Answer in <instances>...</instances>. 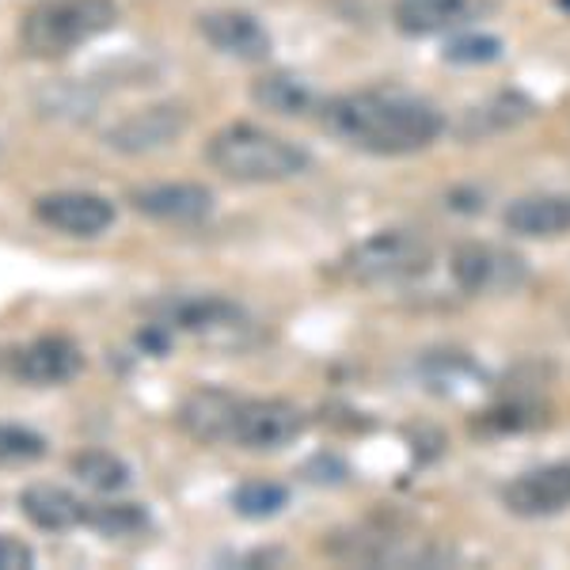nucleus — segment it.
<instances>
[{
    "label": "nucleus",
    "instance_id": "5",
    "mask_svg": "<svg viewBox=\"0 0 570 570\" xmlns=\"http://www.w3.org/2000/svg\"><path fill=\"white\" fill-rule=\"evenodd\" d=\"M449 274L468 297H510L529 282V263L510 247L468 240L453 252Z\"/></svg>",
    "mask_w": 570,
    "mask_h": 570
},
{
    "label": "nucleus",
    "instance_id": "22",
    "mask_svg": "<svg viewBox=\"0 0 570 570\" xmlns=\"http://www.w3.org/2000/svg\"><path fill=\"white\" fill-rule=\"evenodd\" d=\"M285 502H289V491H285L282 483H266V480L244 483L240 491L233 494L236 513H244V518H252V521L274 518V513H278Z\"/></svg>",
    "mask_w": 570,
    "mask_h": 570
},
{
    "label": "nucleus",
    "instance_id": "7",
    "mask_svg": "<svg viewBox=\"0 0 570 570\" xmlns=\"http://www.w3.org/2000/svg\"><path fill=\"white\" fill-rule=\"evenodd\" d=\"M171 331H187L195 338L206 343H225V346H240L252 331V320L240 305L225 297H179L164 308V320Z\"/></svg>",
    "mask_w": 570,
    "mask_h": 570
},
{
    "label": "nucleus",
    "instance_id": "24",
    "mask_svg": "<svg viewBox=\"0 0 570 570\" xmlns=\"http://www.w3.org/2000/svg\"><path fill=\"white\" fill-rule=\"evenodd\" d=\"M502 58V42L494 35H456L445 46V61L453 66H491Z\"/></svg>",
    "mask_w": 570,
    "mask_h": 570
},
{
    "label": "nucleus",
    "instance_id": "11",
    "mask_svg": "<svg viewBox=\"0 0 570 570\" xmlns=\"http://www.w3.org/2000/svg\"><path fill=\"white\" fill-rule=\"evenodd\" d=\"M198 35L214 46L217 53L236 61H266L271 53V31L240 8H217V12L198 16Z\"/></svg>",
    "mask_w": 570,
    "mask_h": 570
},
{
    "label": "nucleus",
    "instance_id": "3",
    "mask_svg": "<svg viewBox=\"0 0 570 570\" xmlns=\"http://www.w3.org/2000/svg\"><path fill=\"white\" fill-rule=\"evenodd\" d=\"M118 23L115 0H35L20 20V42L31 58L53 61Z\"/></svg>",
    "mask_w": 570,
    "mask_h": 570
},
{
    "label": "nucleus",
    "instance_id": "25",
    "mask_svg": "<svg viewBox=\"0 0 570 570\" xmlns=\"http://www.w3.org/2000/svg\"><path fill=\"white\" fill-rule=\"evenodd\" d=\"M27 567H35V551L23 540L0 532V570H27Z\"/></svg>",
    "mask_w": 570,
    "mask_h": 570
},
{
    "label": "nucleus",
    "instance_id": "1",
    "mask_svg": "<svg viewBox=\"0 0 570 570\" xmlns=\"http://www.w3.org/2000/svg\"><path fill=\"white\" fill-rule=\"evenodd\" d=\"M320 122L343 145L373 156L422 153L445 134V115L422 96L400 88H357L327 99Z\"/></svg>",
    "mask_w": 570,
    "mask_h": 570
},
{
    "label": "nucleus",
    "instance_id": "15",
    "mask_svg": "<svg viewBox=\"0 0 570 570\" xmlns=\"http://www.w3.org/2000/svg\"><path fill=\"white\" fill-rule=\"evenodd\" d=\"M502 225L525 240H556V236L570 233V195L513 198L502 214Z\"/></svg>",
    "mask_w": 570,
    "mask_h": 570
},
{
    "label": "nucleus",
    "instance_id": "10",
    "mask_svg": "<svg viewBox=\"0 0 570 570\" xmlns=\"http://www.w3.org/2000/svg\"><path fill=\"white\" fill-rule=\"evenodd\" d=\"M502 505L518 518H551L570 510V461L521 472L502 487Z\"/></svg>",
    "mask_w": 570,
    "mask_h": 570
},
{
    "label": "nucleus",
    "instance_id": "8",
    "mask_svg": "<svg viewBox=\"0 0 570 570\" xmlns=\"http://www.w3.org/2000/svg\"><path fill=\"white\" fill-rule=\"evenodd\" d=\"M35 217L61 236L96 240L115 225V202L91 195V190H58V195H42L35 202Z\"/></svg>",
    "mask_w": 570,
    "mask_h": 570
},
{
    "label": "nucleus",
    "instance_id": "14",
    "mask_svg": "<svg viewBox=\"0 0 570 570\" xmlns=\"http://www.w3.org/2000/svg\"><path fill=\"white\" fill-rule=\"evenodd\" d=\"M480 12V0H392V23L411 39L445 35Z\"/></svg>",
    "mask_w": 570,
    "mask_h": 570
},
{
    "label": "nucleus",
    "instance_id": "9",
    "mask_svg": "<svg viewBox=\"0 0 570 570\" xmlns=\"http://www.w3.org/2000/svg\"><path fill=\"white\" fill-rule=\"evenodd\" d=\"M85 370V354L69 335H39L35 343L8 354V373L35 389H53V384L72 381Z\"/></svg>",
    "mask_w": 570,
    "mask_h": 570
},
{
    "label": "nucleus",
    "instance_id": "17",
    "mask_svg": "<svg viewBox=\"0 0 570 570\" xmlns=\"http://www.w3.org/2000/svg\"><path fill=\"white\" fill-rule=\"evenodd\" d=\"M236 400H240V395H233L225 389L190 392L179 407V426L187 430L190 438L209 441V445H217V441H225L228 445V426H233Z\"/></svg>",
    "mask_w": 570,
    "mask_h": 570
},
{
    "label": "nucleus",
    "instance_id": "26",
    "mask_svg": "<svg viewBox=\"0 0 570 570\" xmlns=\"http://www.w3.org/2000/svg\"><path fill=\"white\" fill-rule=\"evenodd\" d=\"M559 4H563V8H567V12H570V0H559Z\"/></svg>",
    "mask_w": 570,
    "mask_h": 570
},
{
    "label": "nucleus",
    "instance_id": "18",
    "mask_svg": "<svg viewBox=\"0 0 570 570\" xmlns=\"http://www.w3.org/2000/svg\"><path fill=\"white\" fill-rule=\"evenodd\" d=\"M20 510L31 525H39L46 532H66L85 525V510L88 502H80L77 494L66 491V487H53V483H31L20 494Z\"/></svg>",
    "mask_w": 570,
    "mask_h": 570
},
{
    "label": "nucleus",
    "instance_id": "20",
    "mask_svg": "<svg viewBox=\"0 0 570 570\" xmlns=\"http://www.w3.org/2000/svg\"><path fill=\"white\" fill-rule=\"evenodd\" d=\"M69 472L99 494H118L130 487V468H126V461H118L115 453H107V449H85V453H77L69 461Z\"/></svg>",
    "mask_w": 570,
    "mask_h": 570
},
{
    "label": "nucleus",
    "instance_id": "13",
    "mask_svg": "<svg viewBox=\"0 0 570 570\" xmlns=\"http://www.w3.org/2000/svg\"><path fill=\"white\" fill-rule=\"evenodd\" d=\"M130 206L137 214L164 220V225H195L209 217L214 195L198 183H160V187H141L130 195Z\"/></svg>",
    "mask_w": 570,
    "mask_h": 570
},
{
    "label": "nucleus",
    "instance_id": "23",
    "mask_svg": "<svg viewBox=\"0 0 570 570\" xmlns=\"http://www.w3.org/2000/svg\"><path fill=\"white\" fill-rule=\"evenodd\" d=\"M46 456V441L27 426H0V468H27Z\"/></svg>",
    "mask_w": 570,
    "mask_h": 570
},
{
    "label": "nucleus",
    "instance_id": "4",
    "mask_svg": "<svg viewBox=\"0 0 570 570\" xmlns=\"http://www.w3.org/2000/svg\"><path fill=\"white\" fill-rule=\"evenodd\" d=\"M434 266V247L415 228H381L343 255L338 271L354 285H403Z\"/></svg>",
    "mask_w": 570,
    "mask_h": 570
},
{
    "label": "nucleus",
    "instance_id": "16",
    "mask_svg": "<svg viewBox=\"0 0 570 570\" xmlns=\"http://www.w3.org/2000/svg\"><path fill=\"white\" fill-rule=\"evenodd\" d=\"M532 115H537V104H532L529 96H521V91H499V96H491L487 104L468 107L464 118L456 122V134H461L464 141H487V137L529 122Z\"/></svg>",
    "mask_w": 570,
    "mask_h": 570
},
{
    "label": "nucleus",
    "instance_id": "21",
    "mask_svg": "<svg viewBox=\"0 0 570 570\" xmlns=\"http://www.w3.org/2000/svg\"><path fill=\"white\" fill-rule=\"evenodd\" d=\"M85 525L96 529L99 537H137L149 529V513L137 502H88Z\"/></svg>",
    "mask_w": 570,
    "mask_h": 570
},
{
    "label": "nucleus",
    "instance_id": "2",
    "mask_svg": "<svg viewBox=\"0 0 570 570\" xmlns=\"http://www.w3.org/2000/svg\"><path fill=\"white\" fill-rule=\"evenodd\" d=\"M206 160L214 164V171L236 183H285L312 168V156L301 145L252 122L217 130L206 145Z\"/></svg>",
    "mask_w": 570,
    "mask_h": 570
},
{
    "label": "nucleus",
    "instance_id": "6",
    "mask_svg": "<svg viewBox=\"0 0 570 570\" xmlns=\"http://www.w3.org/2000/svg\"><path fill=\"white\" fill-rule=\"evenodd\" d=\"M308 415L289 400H236L228 445L252 449V453H274L305 434Z\"/></svg>",
    "mask_w": 570,
    "mask_h": 570
},
{
    "label": "nucleus",
    "instance_id": "12",
    "mask_svg": "<svg viewBox=\"0 0 570 570\" xmlns=\"http://www.w3.org/2000/svg\"><path fill=\"white\" fill-rule=\"evenodd\" d=\"M187 122H190V115L179 104H156V107L137 110L130 118H122V122L107 134V145L118 153H153L176 141V137L187 130Z\"/></svg>",
    "mask_w": 570,
    "mask_h": 570
},
{
    "label": "nucleus",
    "instance_id": "19",
    "mask_svg": "<svg viewBox=\"0 0 570 570\" xmlns=\"http://www.w3.org/2000/svg\"><path fill=\"white\" fill-rule=\"evenodd\" d=\"M252 99L263 110H274V115H285V118L308 115L312 104H316L312 88L301 77H293V72H266V77H259L252 85Z\"/></svg>",
    "mask_w": 570,
    "mask_h": 570
}]
</instances>
